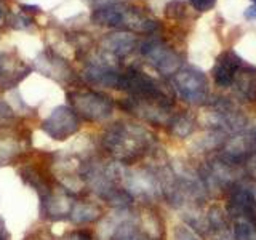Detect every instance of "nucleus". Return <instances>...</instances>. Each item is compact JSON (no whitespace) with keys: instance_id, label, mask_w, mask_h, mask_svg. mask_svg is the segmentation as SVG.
I'll use <instances>...</instances> for the list:
<instances>
[{"instance_id":"f257e3e1","label":"nucleus","mask_w":256,"mask_h":240,"mask_svg":"<svg viewBox=\"0 0 256 240\" xmlns=\"http://www.w3.org/2000/svg\"><path fill=\"white\" fill-rule=\"evenodd\" d=\"M152 134L144 126L117 122L104 132L101 142L106 152L117 162L128 165L140 160L152 148Z\"/></svg>"},{"instance_id":"f03ea898","label":"nucleus","mask_w":256,"mask_h":240,"mask_svg":"<svg viewBox=\"0 0 256 240\" xmlns=\"http://www.w3.org/2000/svg\"><path fill=\"white\" fill-rule=\"evenodd\" d=\"M92 22L96 26L114 28L125 32H140V34H152L157 29V21L152 20L141 8L120 2L94 8L92 13Z\"/></svg>"},{"instance_id":"7ed1b4c3","label":"nucleus","mask_w":256,"mask_h":240,"mask_svg":"<svg viewBox=\"0 0 256 240\" xmlns=\"http://www.w3.org/2000/svg\"><path fill=\"white\" fill-rule=\"evenodd\" d=\"M69 106L80 118L88 122H102L114 112V101L108 94L94 90H74L68 93Z\"/></svg>"},{"instance_id":"20e7f679","label":"nucleus","mask_w":256,"mask_h":240,"mask_svg":"<svg viewBox=\"0 0 256 240\" xmlns=\"http://www.w3.org/2000/svg\"><path fill=\"white\" fill-rule=\"evenodd\" d=\"M172 84L176 94L189 104H202L208 98V80L196 68L180 69L173 76Z\"/></svg>"},{"instance_id":"39448f33","label":"nucleus","mask_w":256,"mask_h":240,"mask_svg":"<svg viewBox=\"0 0 256 240\" xmlns=\"http://www.w3.org/2000/svg\"><path fill=\"white\" fill-rule=\"evenodd\" d=\"M141 54L152 68L164 76H174L181 69V58L168 44L160 38H148L141 44Z\"/></svg>"},{"instance_id":"423d86ee","label":"nucleus","mask_w":256,"mask_h":240,"mask_svg":"<svg viewBox=\"0 0 256 240\" xmlns=\"http://www.w3.org/2000/svg\"><path fill=\"white\" fill-rule=\"evenodd\" d=\"M40 128L48 138L54 141H66L80 130V117L69 104L58 106L50 112Z\"/></svg>"},{"instance_id":"0eeeda50","label":"nucleus","mask_w":256,"mask_h":240,"mask_svg":"<svg viewBox=\"0 0 256 240\" xmlns=\"http://www.w3.org/2000/svg\"><path fill=\"white\" fill-rule=\"evenodd\" d=\"M32 68L13 52L0 53V90L8 92L24 80Z\"/></svg>"},{"instance_id":"6e6552de","label":"nucleus","mask_w":256,"mask_h":240,"mask_svg":"<svg viewBox=\"0 0 256 240\" xmlns=\"http://www.w3.org/2000/svg\"><path fill=\"white\" fill-rule=\"evenodd\" d=\"M32 69L38 70L45 77H50L62 84H72L76 78L69 62L50 50H46L37 56L34 60V64H32Z\"/></svg>"},{"instance_id":"1a4fd4ad","label":"nucleus","mask_w":256,"mask_h":240,"mask_svg":"<svg viewBox=\"0 0 256 240\" xmlns=\"http://www.w3.org/2000/svg\"><path fill=\"white\" fill-rule=\"evenodd\" d=\"M74 196L70 192L58 188L40 198V216L50 221H61L69 218L72 206H74Z\"/></svg>"},{"instance_id":"9d476101","label":"nucleus","mask_w":256,"mask_h":240,"mask_svg":"<svg viewBox=\"0 0 256 240\" xmlns=\"http://www.w3.org/2000/svg\"><path fill=\"white\" fill-rule=\"evenodd\" d=\"M242 66V60L234 52H224L213 66L214 84L221 88H228L234 84L237 72Z\"/></svg>"},{"instance_id":"9b49d317","label":"nucleus","mask_w":256,"mask_h":240,"mask_svg":"<svg viewBox=\"0 0 256 240\" xmlns=\"http://www.w3.org/2000/svg\"><path fill=\"white\" fill-rule=\"evenodd\" d=\"M136 46H138L136 37L132 32H125V30L108 34L101 42L102 52L110 54L112 58H124V56L130 54Z\"/></svg>"},{"instance_id":"f8f14e48","label":"nucleus","mask_w":256,"mask_h":240,"mask_svg":"<svg viewBox=\"0 0 256 240\" xmlns=\"http://www.w3.org/2000/svg\"><path fill=\"white\" fill-rule=\"evenodd\" d=\"M20 176L29 188H32L37 192V194L40 196V198L45 197L46 194H50V192L53 190L50 178H48L46 173L37 165H32V164L22 165L20 168Z\"/></svg>"},{"instance_id":"ddd939ff","label":"nucleus","mask_w":256,"mask_h":240,"mask_svg":"<svg viewBox=\"0 0 256 240\" xmlns=\"http://www.w3.org/2000/svg\"><path fill=\"white\" fill-rule=\"evenodd\" d=\"M102 218V208L101 205L90 202V200H77L72 206L69 220L77 224V226H85V224L96 222Z\"/></svg>"},{"instance_id":"4468645a","label":"nucleus","mask_w":256,"mask_h":240,"mask_svg":"<svg viewBox=\"0 0 256 240\" xmlns=\"http://www.w3.org/2000/svg\"><path fill=\"white\" fill-rule=\"evenodd\" d=\"M110 240H156V238L144 228L138 226V222L133 221L130 216H126Z\"/></svg>"},{"instance_id":"2eb2a0df","label":"nucleus","mask_w":256,"mask_h":240,"mask_svg":"<svg viewBox=\"0 0 256 240\" xmlns=\"http://www.w3.org/2000/svg\"><path fill=\"white\" fill-rule=\"evenodd\" d=\"M234 84L237 85L238 93H242L246 98H254L256 90V69L253 68H244L238 69ZM232 84V85H234Z\"/></svg>"},{"instance_id":"dca6fc26","label":"nucleus","mask_w":256,"mask_h":240,"mask_svg":"<svg viewBox=\"0 0 256 240\" xmlns=\"http://www.w3.org/2000/svg\"><path fill=\"white\" fill-rule=\"evenodd\" d=\"M21 152L20 141L10 136H0V166L10 165Z\"/></svg>"},{"instance_id":"f3484780","label":"nucleus","mask_w":256,"mask_h":240,"mask_svg":"<svg viewBox=\"0 0 256 240\" xmlns=\"http://www.w3.org/2000/svg\"><path fill=\"white\" fill-rule=\"evenodd\" d=\"M234 238L236 240H256V220L234 218Z\"/></svg>"},{"instance_id":"a211bd4d","label":"nucleus","mask_w":256,"mask_h":240,"mask_svg":"<svg viewBox=\"0 0 256 240\" xmlns=\"http://www.w3.org/2000/svg\"><path fill=\"white\" fill-rule=\"evenodd\" d=\"M170 125H172L173 134L180 136V138H186V136H189L192 132H194L196 120L188 114H181V116H176V117L173 116Z\"/></svg>"},{"instance_id":"6ab92c4d","label":"nucleus","mask_w":256,"mask_h":240,"mask_svg":"<svg viewBox=\"0 0 256 240\" xmlns=\"http://www.w3.org/2000/svg\"><path fill=\"white\" fill-rule=\"evenodd\" d=\"M61 240H94L93 238V234L90 230L86 229H74L68 232L66 236H64Z\"/></svg>"},{"instance_id":"aec40b11","label":"nucleus","mask_w":256,"mask_h":240,"mask_svg":"<svg viewBox=\"0 0 256 240\" xmlns=\"http://www.w3.org/2000/svg\"><path fill=\"white\" fill-rule=\"evenodd\" d=\"M173 240H198V238L196 237V234L190 229L184 228V226H180V228L174 229Z\"/></svg>"},{"instance_id":"412c9836","label":"nucleus","mask_w":256,"mask_h":240,"mask_svg":"<svg viewBox=\"0 0 256 240\" xmlns=\"http://www.w3.org/2000/svg\"><path fill=\"white\" fill-rule=\"evenodd\" d=\"M189 4L194 6L197 12L205 13V12H210L216 5V0H189Z\"/></svg>"},{"instance_id":"4be33fe9","label":"nucleus","mask_w":256,"mask_h":240,"mask_svg":"<svg viewBox=\"0 0 256 240\" xmlns=\"http://www.w3.org/2000/svg\"><path fill=\"white\" fill-rule=\"evenodd\" d=\"M24 240H54V238L52 237V234L48 230L37 229V230L29 232V234L24 237Z\"/></svg>"},{"instance_id":"5701e85b","label":"nucleus","mask_w":256,"mask_h":240,"mask_svg":"<svg viewBox=\"0 0 256 240\" xmlns=\"http://www.w3.org/2000/svg\"><path fill=\"white\" fill-rule=\"evenodd\" d=\"M0 240H12L10 234H8L6 230V224H5V220L0 216Z\"/></svg>"},{"instance_id":"b1692460","label":"nucleus","mask_w":256,"mask_h":240,"mask_svg":"<svg viewBox=\"0 0 256 240\" xmlns=\"http://www.w3.org/2000/svg\"><path fill=\"white\" fill-rule=\"evenodd\" d=\"M2 16H4V6L0 5V20H2Z\"/></svg>"},{"instance_id":"393cba45","label":"nucleus","mask_w":256,"mask_h":240,"mask_svg":"<svg viewBox=\"0 0 256 240\" xmlns=\"http://www.w3.org/2000/svg\"><path fill=\"white\" fill-rule=\"evenodd\" d=\"M254 4H256V0H254Z\"/></svg>"}]
</instances>
